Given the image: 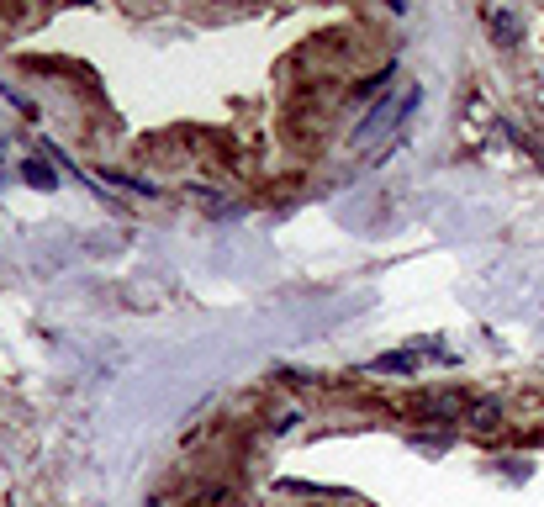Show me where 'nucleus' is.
I'll return each mask as SVG.
<instances>
[{"instance_id":"2","label":"nucleus","mask_w":544,"mask_h":507,"mask_svg":"<svg viewBox=\"0 0 544 507\" xmlns=\"http://www.w3.org/2000/svg\"><path fill=\"white\" fill-rule=\"evenodd\" d=\"M486 22H492V32H497V43H502V48H513L518 37H523V22H518L513 11H486Z\"/></svg>"},{"instance_id":"5","label":"nucleus","mask_w":544,"mask_h":507,"mask_svg":"<svg viewBox=\"0 0 544 507\" xmlns=\"http://www.w3.org/2000/svg\"><path fill=\"white\" fill-rule=\"evenodd\" d=\"M154 507H164V502H154Z\"/></svg>"},{"instance_id":"3","label":"nucleus","mask_w":544,"mask_h":507,"mask_svg":"<svg viewBox=\"0 0 544 507\" xmlns=\"http://www.w3.org/2000/svg\"><path fill=\"white\" fill-rule=\"evenodd\" d=\"M497 418H502V407H497L492 397H481V402H471V412H465V428L486 434V428H497Z\"/></svg>"},{"instance_id":"1","label":"nucleus","mask_w":544,"mask_h":507,"mask_svg":"<svg viewBox=\"0 0 544 507\" xmlns=\"http://www.w3.org/2000/svg\"><path fill=\"white\" fill-rule=\"evenodd\" d=\"M418 96H423L418 85H402L397 96H391V90H386V96H381V101H375V106L365 111V122L354 127V148H375L381 138H391V133H397V127L412 117V106H418Z\"/></svg>"},{"instance_id":"4","label":"nucleus","mask_w":544,"mask_h":507,"mask_svg":"<svg viewBox=\"0 0 544 507\" xmlns=\"http://www.w3.org/2000/svg\"><path fill=\"white\" fill-rule=\"evenodd\" d=\"M22 180L32 185V191H53V185H59V175H53L43 159H27V164H22Z\"/></svg>"}]
</instances>
